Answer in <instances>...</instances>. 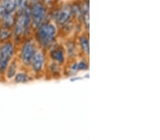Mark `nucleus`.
<instances>
[{"label": "nucleus", "mask_w": 160, "mask_h": 140, "mask_svg": "<svg viewBox=\"0 0 160 140\" xmlns=\"http://www.w3.org/2000/svg\"><path fill=\"white\" fill-rule=\"evenodd\" d=\"M80 46L81 50L85 55H88L89 54V41L85 35H82L79 39Z\"/></svg>", "instance_id": "9b49d317"}, {"label": "nucleus", "mask_w": 160, "mask_h": 140, "mask_svg": "<svg viewBox=\"0 0 160 140\" xmlns=\"http://www.w3.org/2000/svg\"><path fill=\"white\" fill-rule=\"evenodd\" d=\"M30 2H31L32 4H36V3H38L39 1V0H29Z\"/></svg>", "instance_id": "dca6fc26"}, {"label": "nucleus", "mask_w": 160, "mask_h": 140, "mask_svg": "<svg viewBox=\"0 0 160 140\" xmlns=\"http://www.w3.org/2000/svg\"><path fill=\"white\" fill-rule=\"evenodd\" d=\"M16 69H17L16 62L15 61H12L10 63V65H8V67H7V77H8L9 79L12 78V77H14L15 74H16Z\"/></svg>", "instance_id": "f8f14e48"}, {"label": "nucleus", "mask_w": 160, "mask_h": 140, "mask_svg": "<svg viewBox=\"0 0 160 140\" xmlns=\"http://www.w3.org/2000/svg\"><path fill=\"white\" fill-rule=\"evenodd\" d=\"M31 26L37 28L43 24V21L46 16V8L42 4L38 2L34 4L31 8Z\"/></svg>", "instance_id": "7ed1b4c3"}, {"label": "nucleus", "mask_w": 160, "mask_h": 140, "mask_svg": "<svg viewBox=\"0 0 160 140\" xmlns=\"http://www.w3.org/2000/svg\"><path fill=\"white\" fill-rule=\"evenodd\" d=\"M73 14L72 8L70 6H64L63 8L56 13L55 16V20L58 25L62 26L67 24L68 21L70 19L71 16Z\"/></svg>", "instance_id": "39448f33"}, {"label": "nucleus", "mask_w": 160, "mask_h": 140, "mask_svg": "<svg viewBox=\"0 0 160 140\" xmlns=\"http://www.w3.org/2000/svg\"><path fill=\"white\" fill-rule=\"evenodd\" d=\"M14 77L16 83H25L28 81V76L25 73H18Z\"/></svg>", "instance_id": "ddd939ff"}, {"label": "nucleus", "mask_w": 160, "mask_h": 140, "mask_svg": "<svg viewBox=\"0 0 160 140\" xmlns=\"http://www.w3.org/2000/svg\"><path fill=\"white\" fill-rule=\"evenodd\" d=\"M13 34V31L11 28L4 27L3 26H0V41L1 42H6L8 41Z\"/></svg>", "instance_id": "1a4fd4ad"}, {"label": "nucleus", "mask_w": 160, "mask_h": 140, "mask_svg": "<svg viewBox=\"0 0 160 140\" xmlns=\"http://www.w3.org/2000/svg\"><path fill=\"white\" fill-rule=\"evenodd\" d=\"M19 0H1L5 14H12L18 8Z\"/></svg>", "instance_id": "0eeeda50"}, {"label": "nucleus", "mask_w": 160, "mask_h": 140, "mask_svg": "<svg viewBox=\"0 0 160 140\" xmlns=\"http://www.w3.org/2000/svg\"><path fill=\"white\" fill-rule=\"evenodd\" d=\"M44 64V55L41 50H36L32 57L31 64V69L34 72L39 73L43 69Z\"/></svg>", "instance_id": "423d86ee"}, {"label": "nucleus", "mask_w": 160, "mask_h": 140, "mask_svg": "<svg viewBox=\"0 0 160 140\" xmlns=\"http://www.w3.org/2000/svg\"><path fill=\"white\" fill-rule=\"evenodd\" d=\"M15 20H16V17L14 16L13 13L12 14H5L1 20V26L9 28H12L14 25Z\"/></svg>", "instance_id": "6e6552de"}, {"label": "nucleus", "mask_w": 160, "mask_h": 140, "mask_svg": "<svg viewBox=\"0 0 160 140\" xmlns=\"http://www.w3.org/2000/svg\"><path fill=\"white\" fill-rule=\"evenodd\" d=\"M78 70H85L87 68V65L85 62H80L79 63H77Z\"/></svg>", "instance_id": "2eb2a0df"}, {"label": "nucleus", "mask_w": 160, "mask_h": 140, "mask_svg": "<svg viewBox=\"0 0 160 140\" xmlns=\"http://www.w3.org/2000/svg\"><path fill=\"white\" fill-rule=\"evenodd\" d=\"M56 30L55 26L50 23H43L37 28L36 40L43 48L50 47L56 38Z\"/></svg>", "instance_id": "f257e3e1"}, {"label": "nucleus", "mask_w": 160, "mask_h": 140, "mask_svg": "<svg viewBox=\"0 0 160 140\" xmlns=\"http://www.w3.org/2000/svg\"><path fill=\"white\" fill-rule=\"evenodd\" d=\"M28 7V0H19L18 13H22Z\"/></svg>", "instance_id": "4468645a"}, {"label": "nucleus", "mask_w": 160, "mask_h": 140, "mask_svg": "<svg viewBox=\"0 0 160 140\" xmlns=\"http://www.w3.org/2000/svg\"><path fill=\"white\" fill-rule=\"evenodd\" d=\"M35 51L34 43L31 40H27L23 43L22 49H21L20 57L24 65L26 66V67L30 66Z\"/></svg>", "instance_id": "20e7f679"}, {"label": "nucleus", "mask_w": 160, "mask_h": 140, "mask_svg": "<svg viewBox=\"0 0 160 140\" xmlns=\"http://www.w3.org/2000/svg\"><path fill=\"white\" fill-rule=\"evenodd\" d=\"M0 1H1V0H0Z\"/></svg>", "instance_id": "f3484780"}, {"label": "nucleus", "mask_w": 160, "mask_h": 140, "mask_svg": "<svg viewBox=\"0 0 160 140\" xmlns=\"http://www.w3.org/2000/svg\"><path fill=\"white\" fill-rule=\"evenodd\" d=\"M14 54V45L11 41H6L0 47V73L6 71Z\"/></svg>", "instance_id": "f03ea898"}, {"label": "nucleus", "mask_w": 160, "mask_h": 140, "mask_svg": "<svg viewBox=\"0 0 160 140\" xmlns=\"http://www.w3.org/2000/svg\"><path fill=\"white\" fill-rule=\"evenodd\" d=\"M50 55L52 60L58 63H63L65 60L64 52L60 49H55V50H52L51 52Z\"/></svg>", "instance_id": "9d476101"}]
</instances>
